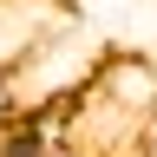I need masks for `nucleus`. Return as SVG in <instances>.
<instances>
[{"label":"nucleus","mask_w":157,"mask_h":157,"mask_svg":"<svg viewBox=\"0 0 157 157\" xmlns=\"http://www.w3.org/2000/svg\"><path fill=\"white\" fill-rule=\"evenodd\" d=\"M46 157H92V151H85V144H52Z\"/></svg>","instance_id":"nucleus-4"},{"label":"nucleus","mask_w":157,"mask_h":157,"mask_svg":"<svg viewBox=\"0 0 157 157\" xmlns=\"http://www.w3.org/2000/svg\"><path fill=\"white\" fill-rule=\"evenodd\" d=\"M46 151H52V144H46V131H39L26 111H20L13 124L0 131V157H46Z\"/></svg>","instance_id":"nucleus-1"},{"label":"nucleus","mask_w":157,"mask_h":157,"mask_svg":"<svg viewBox=\"0 0 157 157\" xmlns=\"http://www.w3.org/2000/svg\"><path fill=\"white\" fill-rule=\"evenodd\" d=\"M13 118H20V78H13V72H0V131H7Z\"/></svg>","instance_id":"nucleus-2"},{"label":"nucleus","mask_w":157,"mask_h":157,"mask_svg":"<svg viewBox=\"0 0 157 157\" xmlns=\"http://www.w3.org/2000/svg\"><path fill=\"white\" fill-rule=\"evenodd\" d=\"M137 151H144V157H157V118H151L144 131H137Z\"/></svg>","instance_id":"nucleus-3"}]
</instances>
